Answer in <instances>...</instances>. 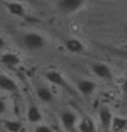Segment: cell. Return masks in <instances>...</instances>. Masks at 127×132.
I'll return each instance as SVG.
<instances>
[{"instance_id":"1","label":"cell","mask_w":127,"mask_h":132,"mask_svg":"<svg viewBox=\"0 0 127 132\" xmlns=\"http://www.w3.org/2000/svg\"><path fill=\"white\" fill-rule=\"evenodd\" d=\"M21 43L22 45L32 51H37V50H43L45 46H46V40L45 37L35 31H29V32H25L21 37Z\"/></svg>"},{"instance_id":"2","label":"cell","mask_w":127,"mask_h":132,"mask_svg":"<svg viewBox=\"0 0 127 132\" xmlns=\"http://www.w3.org/2000/svg\"><path fill=\"white\" fill-rule=\"evenodd\" d=\"M86 0H57V7L62 14L71 15L81 10Z\"/></svg>"},{"instance_id":"3","label":"cell","mask_w":127,"mask_h":132,"mask_svg":"<svg viewBox=\"0 0 127 132\" xmlns=\"http://www.w3.org/2000/svg\"><path fill=\"white\" fill-rule=\"evenodd\" d=\"M60 121H61V125L64 126V128L67 132H74L77 127L79 118H77V115L74 111L64 110L60 113Z\"/></svg>"},{"instance_id":"4","label":"cell","mask_w":127,"mask_h":132,"mask_svg":"<svg viewBox=\"0 0 127 132\" xmlns=\"http://www.w3.org/2000/svg\"><path fill=\"white\" fill-rule=\"evenodd\" d=\"M45 79L49 81L50 84L52 85H56V86H60V87H62L64 90H66L69 92H71V94H74V90L70 87V85L67 84V81L65 80V77L59 72V71H55V70H50V71H46L44 73Z\"/></svg>"},{"instance_id":"5","label":"cell","mask_w":127,"mask_h":132,"mask_svg":"<svg viewBox=\"0 0 127 132\" xmlns=\"http://www.w3.org/2000/svg\"><path fill=\"white\" fill-rule=\"evenodd\" d=\"M91 71L96 75L98 79H102L106 81H111L113 79V73L111 69L104 62H94L91 65Z\"/></svg>"},{"instance_id":"6","label":"cell","mask_w":127,"mask_h":132,"mask_svg":"<svg viewBox=\"0 0 127 132\" xmlns=\"http://www.w3.org/2000/svg\"><path fill=\"white\" fill-rule=\"evenodd\" d=\"M76 88L81 92V95L89 97L96 91V84L89 79H81L76 81Z\"/></svg>"},{"instance_id":"7","label":"cell","mask_w":127,"mask_h":132,"mask_svg":"<svg viewBox=\"0 0 127 132\" xmlns=\"http://www.w3.org/2000/svg\"><path fill=\"white\" fill-rule=\"evenodd\" d=\"M98 118H100L101 126L104 127L106 131H108L111 128V122H112V118H113L111 110L107 106H101L100 110H98Z\"/></svg>"},{"instance_id":"8","label":"cell","mask_w":127,"mask_h":132,"mask_svg":"<svg viewBox=\"0 0 127 132\" xmlns=\"http://www.w3.org/2000/svg\"><path fill=\"white\" fill-rule=\"evenodd\" d=\"M64 46H65V49H66L67 51L72 52V54H81V52L85 51V45L82 44L80 40L74 39V37L65 39Z\"/></svg>"},{"instance_id":"9","label":"cell","mask_w":127,"mask_h":132,"mask_svg":"<svg viewBox=\"0 0 127 132\" xmlns=\"http://www.w3.org/2000/svg\"><path fill=\"white\" fill-rule=\"evenodd\" d=\"M36 96L45 103H51L55 100V96L51 92V90L46 86H37L36 87Z\"/></svg>"},{"instance_id":"10","label":"cell","mask_w":127,"mask_h":132,"mask_svg":"<svg viewBox=\"0 0 127 132\" xmlns=\"http://www.w3.org/2000/svg\"><path fill=\"white\" fill-rule=\"evenodd\" d=\"M0 88L7 92H15L18 90V85L11 77L6 75H0Z\"/></svg>"},{"instance_id":"11","label":"cell","mask_w":127,"mask_h":132,"mask_svg":"<svg viewBox=\"0 0 127 132\" xmlns=\"http://www.w3.org/2000/svg\"><path fill=\"white\" fill-rule=\"evenodd\" d=\"M7 11L14 16L18 18H24L26 15V10L21 3H18V1H10L7 4Z\"/></svg>"},{"instance_id":"12","label":"cell","mask_w":127,"mask_h":132,"mask_svg":"<svg viewBox=\"0 0 127 132\" xmlns=\"http://www.w3.org/2000/svg\"><path fill=\"white\" fill-rule=\"evenodd\" d=\"M0 60H1V62L4 65L9 66V67H14V66H18L20 64V57L16 54H14V52H5V54H3Z\"/></svg>"},{"instance_id":"13","label":"cell","mask_w":127,"mask_h":132,"mask_svg":"<svg viewBox=\"0 0 127 132\" xmlns=\"http://www.w3.org/2000/svg\"><path fill=\"white\" fill-rule=\"evenodd\" d=\"M26 117H28V121L31 123H39L43 120V113L39 110V107H36L35 105H31L28 110Z\"/></svg>"},{"instance_id":"14","label":"cell","mask_w":127,"mask_h":132,"mask_svg":"<svg viewBox=\"0 0 127 132\" xmlns=\"http://www.w3.org/2000/svg\"><path fill=\"white\" fill-rule=\"evenodd\" d=\"M76 128L80 132H96V126L91 118H82L80 122H77Z\"/></svg>"},{"instance_id":"15","label":"cell","mask_w":127,"mask_h":132,"mask_svg":"<svg viewBox=\"0 0 127 132\" xmlns=\"http://www.w3.org/2000/svg\"><path fill=\"white\" fill-rule=\"evenodd\" d=\"M127 127V118L120 117V116H113L111 122V130L113 132H121Z\"/></svg>"},{"instance_id":"16","label":"cell","mask_w":127,"mask_h":132,"mask_svg":"<svg viewBox=\"0 0 127 132\" xmlns=\"http://www.w3.org/2000/svg\"><path fill=\"white\" fill-rule=\"evenodd\" d=\"M101 47L106 50L107 52L112 54L113 56L120 57V59L127 60V49H117V47H110V46H106V45H101Z\"/></svg>"},{"instance_id":"17","label":"cell","mask_w":127,"mask_h":132,"mask_svg":"<svg viewBox=\"0 0 127 132\" xmlns=\"http://www.w3.org/2000/svg\"><path fill=\"white\" fill-rule=\"evenodd\" d=\"M4 125H5V128H6L9 132H19L21 130V122H19V121L9 120Z\"/></svg>"},{"instance_id":"18","label":"cell","mask_w":127,"mask_h":132,"mask_svg":"<svg viewBox=\"0 0 127 132\" xmlns=\"http://www.w3.org/2000/svg\"><path fill=\"white\" fill-rule=\"evenodd\" d=\"M35 132H54L51 127L46 125H39L35 127Z\"/></svg>"},{"instance_id":"19","label":"cell","mask_w":127,"mask_h":132,"mask_svg":"<svg viewBox=\"0 0 127 132\" xmlns=\"http://www.w3.org/2000/svg\"><path fill=\"white\" fill-rule=\"evenodd\" d=\"M121 90H122V94H123V96L127 98V77L123 80V82H122V85H121Z\"/></svg>"},{"instance_id":"20","label":"cell","mask_w":127,"mask_h":132,"mask_svg":"<svg viewBox=\"0 0 127 132\" xmlns=\"http://www.w3.org/2000/svg\"><path fill=\"white\" fill-rule=\"evenodd\" d=\"M5 111H6V103H5L4 100L0 98V115L5 113Z\"/></svg>"},{"instance_id":"21","label":"cell","mask_w":127,"mask_h":132,"mask_svg":"<svg viewBox=\"0 0 127 132\" xmlns=\"http://www.w3.org/2000/svg\"><path fill=\"white\" fill-rule=\"evenodd\" d=\"M6 46V41H5V39L0 35V50H3L4 47Z\"/></svg>"},{"instance_id":"22","label":"cell","mask_w":127,"mask_h":132,"mask_svg":"<svg viewBox=\"0 0 127 132\" xmlns=\"http://www.w3.org/2000/svg\"><path fill=\"white\" fill-rule=\"evenodd\" d=\"M125 31H126V34H127V22L125 24Z\"/></svg>"},{"instance_id":"23","label":"cell","mask_w":127,"mask_h":132,"mask_svg":"<svg viewBox=\"0 0 127 132\" xmlns=\"http://www.w3.org/2000/svg\"><path fill=\"white\" fill-rule=\"evenodd\" d=\"M11 1H18V3H21V1H24V0H11Z\"/></svg>"}]
</instances>
